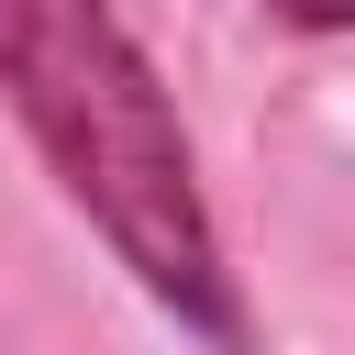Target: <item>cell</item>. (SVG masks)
I'll return each instance as SVG.
<instances>
[{"label": "cell", "instance_id": "7a4b0ae2", "mask_svg": "<svg viewBox=\"0 0 355 355\" xmlns=\"http://www.w3.org/2000/svg\"><path fill=\"white\" fill-rule=\"evenodd\" d=\"M266 22H288V33H355V0H266Z\"/></svg>", "mask_w": 355, "mask_h": 355}, {"label": "cell", "instance_id": "6da1fadb", "mask_svg": "<svg viewBox=\"0 0 355 355\" xmlns=\"http://www.w3.org/2000/svg\"><path fill=\"white\" fill-rule=\"evenodd\" d=\"M0 78H11L33 155L89 211V233L133 266V288L211 355H255V311H244V277L222 266L200 155L178 133L166 78L122 33V11L111 0H0Z\"/></svg>", "mask_w": 355, "mask_h": 355}]
</instances>
